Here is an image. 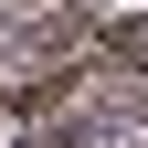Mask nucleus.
<instances>
[{
    "mask_svg": "<svg viewBox=\"0 0 148 148\" xmlns=\"http://www.w3.org/2000/svg\"><path fill=\"white\" fill-rule=\"evenodd\" d=\"M116 11H127V0H116Z\"/></svg>",
    "mask_w": 148,
    "mask_h": 148,
    "instance_id": "f257e3e1",
    "label": "nucleus"
}]
</instances>
